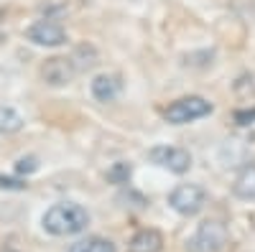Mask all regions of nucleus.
I'll return each mask as SVG.
<instances>
[{"label": "nucleus", "instance_id": "4468645a", "mask_svg": "<svg viewBox=\"0 0 255 252\" xmlns=\"http://www.w3.org/2000/svg\"><path fill=\"white\" fill-rule=\"evenodd\" d=\"M23 128V117H20L13 107H0V133L13 135Z\"/></svg>", "mask_w": 255, "mask_h": 252}, {"label": "nucleus", "instance_id": "9b49d317", "mask_svg": "<svg viewBox=\"0 0 255 252\" xmlns=\"http://www.w3.org/2000/svg\"><path fill=\"white\" fill-rule=\"evenodd\" d=\"M72 61H74V67L79 72H87L100 61V54H97V49L92 44H79L74 49V54H72Z\"/></svg>", "mask_w": 255, "mask_h": 252}, {"label": "nucleus", "instance_id": "20e7f679", "mask_svg": "<svg viewBox=\"0 0 255 252\" xmlns=\"http://www.w3.org/2000/svg\"><path fill=\"white\" fill-rule=\"evenodd\" d=\"M207 204V191L199 183H179L168 194V206L181 217H197Z\"/></svg>", "mask_w": 255, "mask_h": 252}, {"label": "nucleus", "instance_id": "f8f14e48", "mask_svg": "<svg viewBox=\"0 0 255 252\" xmlns=\"http://www.w3.org/2000/svg\"><path fill=\"white\" fill-rule=\"evenodd\" d=\"M232 94L243 102H255V72H245L232 82Z\"/></svg>", "mask_w": 255, "mask_h": 252}, {"label": "nucleus", "instance_id": "a211bd4d", "mask_svg": "<svg viewBox=\"0 0 255 252\" xmlns=\"http://www.w3.org/2000/svg\"><path fill=\"white\" fill-rule=\"evenodd\" d=\"M15 168H18V173H31V171H36L38 166H36V158H20Z\"/></svg>", "mask_w": 255, "mask_h": 252}, {"label": "nucleus", "instance_id": "6e6552de", "mask_svg": "<svg viewBox=\"0 0 255 252\" xmlns=\"http://www.w3.org/2000/svg\"><path fill=\"white\" fill-rule=\"evenodd\" d=\"M90 92L97 102H115L120 94H123V77L120 74H113V72H105V74H97L90 84Z\"/></svg>", "mask_w": 255, "mask_h": 252}, {"label": "nucleus", "instance_id": "1a4fd4ad", "mask_svg": "<svg viewBox=\"0 0 255 252\" xmlns=\"http://www.w3.org/2000/svg\"><path fill=\"white\" fill-rule=\"evenodd\" d=\"M163 250V235L158 229H138L128 242V252H161Z\"/></svg>", "mask_w": 255, "mask_h": 252}, {"label": "nucleus", "instance_id": "0eeeda50", "mask_svg": "<svg viewBox=\"0 0 255 252\" xmlns=\"http://www.w3.org/2000/svg\"><path fill=\"white\" fill-rule=\"evenodd\" d=\"M26 38L36 46H46V49H56L67 44V31L54 20H36L33 26L26 28Z\"/></svg>", "mask_w": 255, "mask_h": 252}, {"label": "nucleus", "instance_id": "9d476101", "mask_svg": "<svg viewBox=\"0 0 255 252\" xmlns=\"http://www.w3.org/2000/svg\"><path fill=\"white\" fill-rule=\"evenodd\" d=\"M232 194L243 201H255V163H245L235 181H232Z\"/></svg>", "mask_w": 255, "mask_h": 252}, {"label": "nucleus", "instance_id": "ddd939ff", "mask_svg": "<svg viewBox=\"0 0 255 252\" xmlns=\"http://www.w3.org/2000/svg\"><path fill=\"white\" fill-rule=\"evenodd\" d=\"M67 252H118V250L110 240H105V237H87V240L74 242Z\"/></svg>", "mask_w": 255, "mask_h": 252}, {"label": "nucleus", "instance_id": "423d86ee", "mask_svg": "<svg viewBox=\"0 0 255 252\" xmlns=\"http://www.w3.org/2000/svg\"><path fill=\"white\" fill-rule=\"evenodd\" d=\"M77 74H79V69L74 67L72 56H51L41 64V79H44V84H49V87H54V89L72 84Z\"/></svg>", "mask_w": 255, "mask_h": 252}, {"label": "nucleus", "instance_id": "f3484780", "mask_svg": "<svg viewBox=\"0 0 255 252\" xmlns=\"http://www.w3.org/2000/svg\"><path fill=\"white\" fill-rule=\"evenodd\" d=\"M28 183L18 181V178H8V176H0V188H8V191H23Z\"/></svg>", "mask_w": 255, "mask_h": 252}, {"label": "nucleus", "instance_id": "f03ea898", "mask_svg": "<svg viewBox=\"0 0 255 252\" xmlns=\"http://www.w3.org/2000/svg\"><path fill=\"white\" fill-rule=\"evenodd\" d=\"M215 112V104L202 94H189V97H179L174 99L168 107L163 110V120L168 125H189L194 120H202L207 115Z\"/></svg>", "mask_w": 255, "mask_h": 252}, {"label": "nucleus", "instance_id": "39448f33", "mask_svg": "<svg viewBox=\"0 0 255 252\" xmlns=\"http://www.w3.org/2000/svg\"><path fill=\"white\" fill-rule=\"evenodd\" d=\"M148 161L179 176L191 168V153L186 148H179V145H156L148 151Z\"/></svg>", "mask_w": 255, "mask_h": 252}, {"label": "nucleus", "instance_id": "2eb2a0df", "mask_svg": "<svg viewBox=\"0 0 255 252\" xmlns=\"http://www.w3.org/2000/svg\"><path fill=\"white\" fill-rule=\"evenodd\" d=\"M130 176H133V166L125 163V161L113 163V166L108 168V181L115 183V186H125L128 181H130Z\"/></svg>", "mask_w": 255, "mask_h": 252}, {"label": "nucleus", "instance_id": "dca6fc26", "mask_svg": "<svg viewBox=\"0 0 255 252\" xmlns=\"http://www.w3.org/2000/svg\"><path fill=\"white\" fill-rule=\"evenodd\" d=\"M253 122H255V107H245L235 112V125H240V128H248Z\"/></svg>", "mask_w": 255, "mask_h": 252}, {"label": "nucleus", "instance_id": "7ed1b4c3", "mask_svg": "<svg viewBox=\"0 0 255 252\" xmlns=\"http://www.w3.org/2000/svg\"><path fill=\"white\" fill-rule=\"evenodd\" d=\"M230 245V232L225 222L220 219H207L197 227V232L189 237L186 250L189 252H225Z\"/></svg>", "mask_w": 255, "mask_h": 252}, {"label": "nucleus", "instance_id": "f257e3e1", "mask_svg": "<svg viewBox=\"0 0 255 252\" xmlns=\"http://www.w3.org/2000/svg\"><path fill=\"white\" fill-rule=\"evenodd\" d=\"M44 229L54 237H72V235H79L87 229L90 224V212L79 204H72V201H61V204H54L51 209H46L44 214Z\"/></svg>", "mask_w": 255, "mask_h": 252}]
</instances>
